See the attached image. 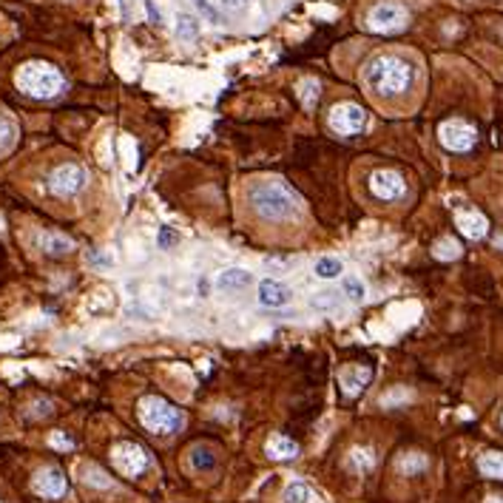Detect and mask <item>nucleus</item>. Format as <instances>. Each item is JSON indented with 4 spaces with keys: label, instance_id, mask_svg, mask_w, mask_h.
Returning <instances> with one entry per match:
<instances>
[{
    "label": "nucleus",
    "instance_id": "nucleus-1",
    "mask_svg": "<svg viewBox=\"0 0 503 503\" xmlns=\"http://www.w3.org/2000/svg\"><path fill=\"white\" fill-rule=\"evenodd\" d=\"M364 82L379 97L404 94L412 86V66L398 54H375L364 66Z\"/></svg>",
    "mask_w": 503,
    "mask_h": 503
},
{
    "label": "nucleus",
    "instance_id": "nucleus-2",
    "mask_svg": "<svg viewBox=\"0 0 503 503\" xmlns=\"http://www.w3.org/2000/svg\"><path fill=\"white\" fill-rule=\"evenodd\" d=\"M247 202L254 205V211L262 219H270V222H287L299 217V199L279 180L254 182L247 188Z\"/></svg>",
    "mask_w": 503,
    "mask_h": 503
},
{
    "label": "nucleus",
    "instance_id": "nucleus-3",
    "mask_svg": "<svg viewBox=\"0 0 503 503\" xmlns=\"http://www.w3.org/2000/svg\"><path fill=\"white\" fill-rule=\"evenodd\" d=\"M15 82L17 89L34 100H52L63 92L66 80L63 74L52 66V63H43V60H31V63H23L15 74Z\"/></svg>",
    "mask_w": 503,
    "mask_h": 503
},
{
    "label": "nucleus",
    "instance_id": "nucleus-4",
    "mask_svg": "<svg viewBox=\"0 0 503 503\" xmlns=\"http://www.w3.org/2000/svg\"><path fill=\"white\" fill-rule=\"evenodd\" d=\"M137 415H140V424L151 435H177L185 424L182 409H177L171 401H165L159 395H145L137 404Z\"/></svg>",
    "mask_w": 503,
    "mask_h": 503
},
{
    "label": "nucleus",
    "instance_id": "nucleus-5",
    "mask_svg": "<svg viewBox=\"0 0 503 503\" xmlns=\"http://www.w3.org/2000/svg\"><path fill=\"white\" fill-rule=\"evenodd\" d=\"M111 464L122 478H140L154 467V458L148 449H143L134 441H122L111 449Z\"/></svg>",
    "mask_w": 503,
    "mask_h": 503
},
{
    "label": "nucleus",
    "instance_id": "nucleus-6",
    "mask_svg": "<svg viewBox=\"0 0 503 503\" xmlns=\"http://www.w3.org/2000/svg\"><path fill=\"white\" fill-rule=\"evenodd\" d=\"M407 23H409V12L404 3H395V0H384V3L372 6L367 15V26L375 34H395L407 29Z\"/></svg>",
    "mask_w": 503,
    "mask_h": 503
},
{
    "label": "nucleus",
    "instance_id": "nucleus-7",
    "mask_svg": "<svg viewBox=\"0 0 503 503\" xmlns=\"http://www.w3.org/2000/svg\"><path fill=\"white\" fill-rule=\"evenodd\" d=\"M327 122L339 137H356L367 129V111L358 103H339L330 108Z\"/></svg>",
    "mask_w": 503,
    "mask_h": 503
},
{
    "label": "nucleus",
    "instance_id": "nucleus-8",
    "mask_svg": "<svg viewBox=\"0 0 503 503\" xmlns=\"http://www.w3.org/2000/svg\"><path fill=\"white\" fill-rule=\"evenodd\" d=\"M86 185H89V171L82 165H77V162L57 165L54 171L49 174V188L57 196H77Z\"/></svg>",
    "mask_w": 503,
    "mask_h": 503
},
{
    "label": "nucleus",
    "instance_id": "nucleus-9",
    "mask_svg": "<svg viewBox=\"0 0 503 503\" xmlns=\"http://www.w3.org/2000/svg\"><path fill=\"white\" fill-rule=\"evenodd\" d=\"M438 140H441V145L446 151L464 154L478 143V131H475V125H469L464 119H446V122H441V129H438Z\"/></svg>",
    "mask_w": 503,
    "mask_h": 503
},
{
    "label": "nucleus",
    "instance_id": "nucleus-10",
    "mask_svg": "<svg viewBox=\"0 0 503 503\" xmlns=\"http://www.w3.org/2000/svg\"><path fill=\"white\" fill-rule=\"evenodd\" d=\"M370 194L381 202H395L407 194V182L398 171H390V168H381V171L370 174Z\"/></svg>",
    "mask_w": 503,
    "mask_h": 503
},
{
    "label": "nucleus",
    "instance_id": "nucleus-11",
    "mask_svg": "<svg viewBox=\"0 0 503 503\" xmlns=\"http://www.w3.org/2000/svg\"><path fill=\"white\" fill-rule=\"evenodd\" d=\"M31 489H34L40 497L57 500V497H63V495L68 492V481H66L63 469H57V467H43V469H40V472L34 475Z\"/></svg>",
    "mask_w": 503,
    "mask_h": 503
},
{
    "label": "nucleus",
    "instance_id": "nucleus-12",
    "mask_svg": "<svg viewBox=\"0 0 503 503\" xmlns=\"http://www.w3.org/2000/svg\"><path fill=\"white\" fill-rule=\"evenodd\" d=\"M370 379H372V367H364V364H350V367L342 370V375H339L342 390H344V395H350V398L361 395L364 387L370 384Z\"/></svg>",
    "mask_w": 503,
    "mask_h": 503
},
{
    "label": "nucleus",
    "instance_id": "nucleus-13",
    "mask_svg": "<svg viewBox=\"0 0 503 503\" xmlns=\"http://www.w3.org/2000/svg\"><path fill=\"white\" fill-rule=\"evenodd\" d=\"M293 299V293L287 284L276 282V279H262L259 282V302L265 307H284Z\"/></svg>",
    "mask_w": 503,
    "mask_h": 503
},
{
    "label": "nucleus",
    "instance_id": "nucleus-14",
    "mask_svg": "<svg viewBox=\"0 0 503 503\" xmlns=\"http://www.w3.org/2000/svg\"><path fill=\"white\" fill-rule=\"evenodd\" d=\"M455 222H458L460 233H464L467 239H483V236H486V231H489L486 217H483V214H478V211H458Z\"/></svg>",
    "mask_w": 503,
    "mask_h": 503
},
{
    "label": "nucleus",
    "instance_id": "nucleus-15",
    "mask_svg": "<svg viewBox=\"0 0 503 503\" xmlns=\"http://www.w3.org/2000/svg\"><path fill=\"white\" fill-rule=\"evenodd\" d=\"M265 455L273 460H290V458L299 455V444L287 435H270L265 444Z\"/></svg>",
    "mask_w": 503,
    "mask_h": 503
},
{
    "label": "nucleus",
    "instance_id": "nucleus-16",
    "mask_svg": "<svg viewBox=\"0 0 503 503\" xmlns=\"http://www.w3.org/2000/svg\"><path fill=\"white\" fill-rule=\"evenodd\" d=\"M214 284H217V290H245V287L254 284V276H250V270H245V268H228L217 276Z\"/></svg>",
    "mask_w": 503,
    "mask_h": 503
},
{
    "label": "nucleus",
    "instance_id": "nucleus-17",
    "mask_svg": "<svg viewBox=\"0 0 503 503\" xmlns=\"http://www.w3.org/2000/svg\"><path fill=\"white\" fill-rule=\"evenodd\" d=\"M37 245H40V250H46V254H52V256H66V254H71L74 250V242L68 239V236H63V233H40L37 236Z\"/></svg>",
    "mask_w": 503,
    "mask_h": 503
},
{
    "label": "nucleus",
    "instance_id": "nucleus-18",
    "mask_svg": "<svg viewBox=\"0 0 503 503\" xmlns=\"http://www.w3.org/2000/svg\"><path fill=\"white\" fill-rule=\"evenodd\" d=\"M478 469L483 478L503 481V452H483L478 458Z\"/></svg>",
    "mask_w": 503,
    "mask_h": 503
},
{
    "label": "nucleus",
    "instance_id": "nucleus-19",
    "mask_svg": "<svg viewBox=\"0 0 503 503\" xmlns=\"http://www.w3.org/2000/svg\"><path fill=\"white\" fill-rule=\"evenodd\" d=\"M313 273H316V279H321V282H333V279H339V276L344 273V262H342L339 256H321V259L316 262Z\"/></svg>",
    "mask_w": 503,
    "mask_h": 503
},
{
    "label": "nucleus",
    "instance_id": "nucleus-20",
    "mask_svg": "<svg viewBox=\"0 0 503 503\" xmlns=\"http://www.w3.org/2000/svg\"><path fill=\"white\" fill-rule=\"evenodd\" d=\"M174 31H177V37L182 40V43H194L202 29H199V20H196L194 15L180 12V15H177V23H174Z\"/></svg>",
    "mask_w": 503,
    "mask_h": 503
},
{
    "label": "nucleus",
    "instance_id": "nucleus-21",
    "mask_svg": "<svg viewBox=\"0 0 503 503\" xmlns=\"http://www.w3.org/2000/svg\"><path fill=\"white\" fill-rule=\"evenodd\" d=\"M299 97H302V105H305L307 111H313L316 103H319V97H321V82H319L316 77H305V80L299 82Z\"/></svg>",
    "mask_w": 503,
    "mask_h": 503
},
{
    "label": "nucleus",
    "instance_id": "nucleus-22",
    "mask_svg": "<svg viewBox=\"0 0 503 503\" xmlns=\"http://www.w3.org/2000/svg\"><path fill=\"white\" fill-rule=\"evenodd\" d=\"M217 464V458H214V449L211 446H194L191 449V467L199 469V472H207V469H214Z\"/></svg>",
    "mask_w": 503,
    "mask_h": 503
},
{
    "label": "nucleus",
    "instance_id": "nucleus-23",
    "mask_svg": "<svg viewBox=\"0 0 503 503\" xmlns=\"http://www.w3.org/2000/svg\"><path fill=\"white\" fill-rule=\"evenodd\" d=\"M350 464H353V469L367 472V469L375 467V455H372V449H367V446H356V449L350 452Z\"/></svg>",
    "mask_w": 503,
    "mask_h": 503
},
{
    "label": "nucleus",
    "instance_id": "nucleus-24",
    "mask_svg": "<svg viewBox=\"0 0 503 503\" xmlns=\"http://www.w3.org/2000/svg\"><path fill=\"white\" fill-rule=\"evenodd\" d=\"M398 469H401L404 475H418V472L427 469V458L418 455V452H409V455H404V458L398 460Z\"/></svg>",
    "mask_w": 503,
    "mask_h": 503
},
{
    "label": "nucleus",
    "instance_id": "nucleus-25",
    "mask_svg": "<svg viewBox=\"0 0 503 503\" xmlns=\"http://www.w3.org/2000/svg\"><path fill=\"white\" fill-rule=\"evenodd\" d=\"M82 481H86L89 486H97V489H111V478H108L103 469H97L94 464L82 467Z\"/></svg>",
    "mask_w": 503,
    "mask_h": 503
},
{
    "label": "nucleus",
    "instance_id": "nucleus-26",
    "mask_svg": "<svg viewBox=\"0 0 503 503\" xmlns=\"http://www.w3.org/2000/svg\"><path fill=\"white\" fill-rule=\"evenodd\" d=\"M191 3H194V9H196V12H199V15L207 20V23H217V26H222V23H225L222 12H219V9L211 3V0H191Z\"/></svg>",
    "mask_w": 503,
    "mask_h": 503
},
{
    "label": "nucleus",
    "instance_id": "nucleus-27",
    "mask_svg": "<svg viewBox=\"0 0 503 503\" xmlns=\"http://www.w3.org/2000/svg\"><path fill=\"white\" fill-rule=\"evenodd\" d=\"M282 500H284V503H310V500H313V492H310L305 483H290V486L284 489Z\"/></svg>",
    "mask_w": 503,
    "mask_h": 503
},
{
    "label": "nucleus",
    "instance_id": "nucleus-28",
    "mask_svg": "<svg viewBox=\"0 0 503 503\" xmlns=\"http://www.w3.org/2000/svg\"><path fill=\"white\" fill-rule=\"evenodd\" d=\"M435 259H441V262H452V259H458L460 256V245L455 242V239H441L438 245H435Z\"/></svg>",
    "mask_w": 503,
    "mask_h": 503
},
{
    "label": "nucleus",
    "instance_id": "nucleus-29",
    "mask_svg": "<svg viewBox=\"0 0 503 503\" xmlns=\"http://www.w3.org/2000/svg\"><path fill=\"white\" fill-rule=\"evenodd\" d=\"M15 134H17V131H15V122H12L9 117H3V114H0V154L12 148V143H15Z\"/></svg>",
    "mask_w": 503,
    "mask_h": 503
},
{
    "label": "nucleus",
    "instance_id": "nucleus-30",
    "mask_svg": "<svg viewBox=\"0 0 503 503\" xmlns=\"http://www.w3.org/2000/svg\"><path fill=\"white\" fill-rule=\"evenodd\" d=\"M219 6H222L228 15L242 17V15H247V12H250V6H254V0H219Z\"/></svg>",
    "mask_w": 503,
    "mask_h": 503
},
{
    "label": "nucleus",
    "instance_id": "nucleus-31",
    "mask_svg": "<svg viewBox=\"0 0 503 503\" xmlns=\"http://www.w3.org/2000/svg\"><path fill=\"white\" fill-rule=\"evenodd\" d=\"M344 293H347L353 302H361V299L367 296V290H364V284H361L358 276H347V279H344Z\"/></svg>",
    "mask_w": 503,
    "mask_h": 503
},
{
    "label": "nucleus",
    "instance_id": "nucleus-32",
    "mask_svg": "<svg viewBox=\"0 0 503 503\" xmlns=\"http://www.w3.org/2000/svg\"><path fill=\"white\" fill-rule=\"evenodd\" d=\"M335 305H339L335 293H316V296L310 299V307H316V310H333Z\"/></svg>",
    "mask_w": 503,
    "mask_h": 503
},
{
    "label": "nucleus",
    "instance_id": "nucleus-33",
    "mask_svg": "<svg viewBox=\"0 0 503 503\" xmlns=\"http://www.w3.org/2000/svg\"><path fill=\"white\" fill-rule=\"evenodd\" d=\"M156 242H159V247H174V245L180 242V233H177L174 228H159Z\"/></svg>",
    "mask_w": 503,
    "mask_h": 503
},
{
    "label": "nucleus",
    "instance_id": "nucleus-34",
    "mask_svg": "<svg viewBox=\"0 0 503 503\" xmlns=\"http://www.w3.org/2000/svg\"><path fill=\"white\" fill-rule=\"evenodd\" d=\"M49 444H52L54 449H71V446H74L71 438H66L63 432H52V435H49Z\"/></svg>",
    "mask_w": 503,
    "mask_h": 503
},
{
    "label": "nucleus",
    "instance_id": "nucleus-35",
    "mask_svg": "<svg viewBox=\"0 0 503 503\" xmlns=\"http://www.w3.org/2000/svg\"><path fill=\"white\" fill-rule=\"evenodd\" d=\"M89 262H92V265H103V268H111V256H105V254H94V250H92V254H89Z\"/></svg>",
    "mask_w": 503,
    "mask_h": 503
},
{
    "label": "nucleus",
    "instance_id": "nucleus-36",
    "mask_svg": "<svg viewBox=\"0 0 503 503\" xmlns=\"http://www.w3.org/2000/svg\"><path fill=\"white\" fill-rule=\"evenodd\" d=\"M145 9H148V15H151V20L159 23V9L154 6V0H145Z\"/></svg>",
    "mask_w": 503,
    "mask_h": 503
},
{
    "label": "nucleus",
    "instance_id": "nucleus-37",
    "mask_svg": "<svg viewBox=\"0 0 503 503\" xmlns=\"http://www.w3.org/2000/svg\"><path fill=\"white\" fill-rule=\"evenodd\" d=\"M486 503H503V497H489Z\"/></svg>",
    "mask_w": 503,
    "mask_h": 503
}]
</instances>
